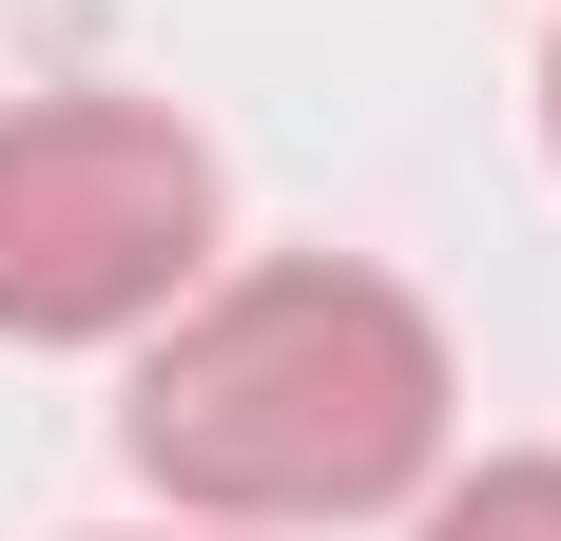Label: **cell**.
Here are the masks:
<instances>
[{
	"label": "cell",
	"mask_w": 561,
	"mask_h": 541,
	"mask_svg": "<svg viewBox=\"0 0 561 541\" xmlns=\"http://www.w3.org/2000/svg\"><path fill=\"white\" fill-rule=\"evenodd\" d=\"M542 156H561V39H542Z\"/></svg>",
	"instance_id": "obj_4"
},
{
	"label": "cell",
	"mask_w": 561,
	"mask_h": 541,
	"mask_svg": "<svg viewBox=\"0 0 561 541\" xmlns=\"http://www.w3.org/2000/svg\"><path fill=\"white\" fill-rule=\"evenodd\" d=\"M407 541H561V445H504V464L426 484V522H407Z\"/></svg>",
	"instance_id": "obj_3"
},
{
	"label": "cell",
	"mask_w": 561,
	"mask_h": 541,
	"mask_svg": "<svg viewBox=\"0 0 561 541\" xmlns=\"http://www.w3.org/2000/svg\"><path fill=\"white\" fill-rule=\"evenodd\" d=\"M446 406L465 387H446L426 290H388L348 252H272V270H194L156 310L116 445L194 522H368L446 464Z\"/></svg>",
	"instance_id": "obj_1"
},
{
	"label": "cell",
	"mask_w": 561,
	"mask_h": 541,
	"mask_svg": "<svg viewBox=\"0 0 561 541\" xmlns=\"http://www.w3.org/2000/svg\"><path fill=\"white\" fill-rule=\"evenodd\" d=\"M214 270V156L156 97H20L0 116V329L116 348Z\"/></svg>",
	"instance_id": "obj_2"
}]
</instances>
